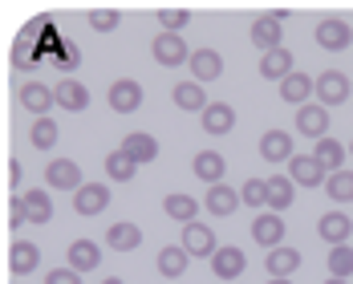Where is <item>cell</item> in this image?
Segmentation results:
<instances>
[{
    "mask_svg": "<svg viewBox=\"0 0 353 284\" xmlns=\"http://www.w3.org/2000/svg\"><path fill=\"white\" fill-rule=\"evenodd\" d=\"M325 284H350V281H341V276H333V281H325Z\"/></svg>",
    "mask_w": 353,
    "mask_h": 284,
    "instance_id": "cell-47",
    "label": "cell"
},
{
    "mask_svg": "<svg viewBox=\"0 0 353 284\" xmlns=\"http://www.w3.org/2000/svg\"><path fill=\"white\" fill-rule=\"evenodd\" d=\"M313 37H317V45L325 49V53H341V49H350V45H353V29L345 25V21H337V17L321 21Z\"/></svg>",
    "mask_w": 353,
    "mask_h": 284,
    "instance_id": "cell-4",
    "label": "cell"
},
{
    "mask_svg": "<svg viewBox=\"0 0 353 284\" xmlns=\"http://www.w3.org/2000/svg\"><path fill=\"white\" fill-rule=\"evenodd\" d=\"M296 130L301 134H309V139H329L325 130H329V110L321 106V102H309V106L296 110Z\"/></svg>",
    "mask_w": 353,
    "mask_h": 284,
    "instance_id": "cell-7",
    "label": "cell"
},
{
    "mask_svg": "<svg viewBox=\"0 0 353 284\" xmlns=\"http://www.w3.org/2000/svg\"><path fill=\"white\" fill-rule=\"evenodd\" d=\"M288 179L301 183V187H321V183H329V171H325V163H321L317 154H292Z\"/></svg>",
    "mask_w": 353,
    "mask_h": 284,
    "instance_id": "cell-2",
    "label": "cell"
},
{
    "mask_svg": "<svg viewBox=\"0 0 353 284\" xmlns=\"http://www.w3.org/2000/svg\"><path fill=\"white\" fill-rule=\"evenodd\" d=\"M90 29L114 33V29H118V12H114V8H94V12H90Z\"/></svg>",
    "mask_w": 353,
    "mask_h": 284,
    "instance_id": "cell-40",
    "label": "cell"
},
{
    "mask_svg": "<svg viewBox=\"0 0 353 284\" xmlns=\"http://www.w3.org/2000/svg\"><path fill=\"white\" fill-rule=\"evenodd\" d=\"M139 106H142V85L134 77H118L110 85V110L114 114H134Z\"/></svg>",
    "mask_w": 353,
    "mask_h": 284,
    "instance_id": "cell-6",
    "label": "cell"
},
{
    "mask_svg": "<svg viewBox=\"0 0 353 284\" xmlns=\"http://www.w3.org/2000/svg\"><path fill=\"white\" fill-rule=\"evenodd\" d=\"M45 179H49V187H57V191H77V187H85V183H81V167H77L73 159H53V163L45 167Z\"/></svg>",
    "mask_w": 353,
    "mask_h": 284,
    "instance_id": "cell-8",
    "label": "cell"
},
{
    "mask_svg": "<svg viewBox=\"0 0 353 284\" xmlns=\"http://www.w3.org/2000/svg\"><path fill=\"white\" fill-rule=\"evenodd\" d=\"M191 167H195V175L203 179L208 187H215V183H223V171H228V163H223V154H215V150H199Z\"/></svg>",
    "mask_w": 353,
    "mask_h": 284,
    "instance_id": "cell-26",
    "label": "cell"
},
{
    "mask_svg": "<svg viewBox=\"0 0 353 284\" xmlns=\"http://www.w3.org/2000/svg\"><path fill=\"white\" fill-rule=\"evenodd\" d=\"M163 212L171 215L175 223H195V212H199V203H195L191 195H183V191H171V195L163 199Z\"/></svg>",
    "mask_w": 353,
    "mask_h": 284,
    "instance_id": "cell-30",
    "label": "cell"
},
{
    "mask_svg": "<svg viewBox=\"0 0 353 284\" xmlns=\"http://www.w3.org/2000/svg\"><path fill=\"white\" fill-rule=\"evenodd\" d=\"M8 223H12V227L29 223V207H25V199H8Z\"/></svg>",
    "mask_w": 353,
    "mask_h": 284,
    "instance_id": "cell-42",
    "label": "cell"
},
{
    "mask_svg": "<svg viewBox=\"0 0 353 284\" xmlns=\"http://www.w3.org/2000/svg\"><path fill=\"white\" fill-rule=\"evenodd\" d=\"M264 268H268V276H292L296 268H301V252L296 248H272L264 256Z\"/></svg>",
    "mask_w": 353,
    "mask_h": 284,
    "instance_id": "cell-25",
    "label": "cell"
},
{
    "mask_svg": "<svg viewBox=\"0 0 353 284\" xmlns=\"http://www.w3.org/2000/svg\"><path fill=\"white\" fill-rule=\"evenodd\" d=\"M350 150H353V146H350Z\"/></svg>",
    "mask_w": 353,
    "mask_h": 284,
    "instance_id": "cell-49",
    "label": "cell"
},
{
    "mask_svg": "<svg viewBox=\"0 0 353 284\" xmlns=\"http://www.w3.org/2000/svg\"><path fill=\"white\" fill-rule=\"evenodd\" d=\"M171 98H175V106H179V110H191V114H203V110L212 106L199 81H179L175 90H171Z\"/></svg>",
    "mask_w": 353,
    "mask_h": 284,
    "instance_id": "cell-16",
    "label": "cell"
},
{
    "mask_svg": "<svg viewBox=\"0 0 353 284\" xmlns=\"http://www.w3.org/2000/svg\"><path fill=\"white\" fill-rule=\"evenodd\" d=\"M122 150L134 159V163H154L159 159V139H150V134H142V130H134V134H126V142H122Z\"/></svg>",
    "mask_w": 353,
    "mask_h": 284,
    "instance_id": "cell-28",
    "label": "cell"
},
{
    "mask_svg": "<svg viewBox=\"0 0 353 284\" xmlns=\"http://www.w3.org/2000/svg\"><path fill=\"white\" fill-rule=\"evenodd\" d=\"M292 179H284V175H272L268 179V207L272 212H284V207H292Z\"/></svg>",
    "mask_w": 353,
    "mask_h": 284,
    "instance_id": "cell-31",
    "label": "cell"
},
{
    "mask_svg": "<svg viewBox=\"0 0 353 284\" xmlns=\"http://www.w3.org/2000/svg\"><path fill=\"white\" fill-rule=\"evenodd\" d=\"M199 118H203V130H208V134H228V130L236 126V110L228 106V102H212Z\"/></svg>",
    "mask_w": 353,
    "mask_h": 284,
    "instance_id": "cell-24",
    "label": "cell"
},
{
    "mask_svg": "<svg viewBox=\"0 0 353 284\" xmlns=\"http://www.w3.org/2000/svg\"><path fill=\"white\" fill-rule=\"evenodd\" d=\"M244 268H248V256L236 244H228V248H219L212 256V272L219 281H236V276H244Z\"/></svg>",
    "mask_w": 353,
    "mask_h": 284,
    "instance_id": "cell-10",
    "label": "cell"
},
{
    "mask_svg": "<svg viewBox=\"0 0 353 284\" xmlns=\"http://www.w3.org/2000/svg\"><path fill=\"white\" fill-rule=\"evenodd\" d=\"M134 171H139V163H134L126 150H114V154L106 159V175L114 179V183H130V179H134Z\"/></svg>",
    "mask_w": 353,
    "mask_h": 284,
    "instance_id": "cell-33",
    "label": "cell"
},
{
    "mask_svg": "<svg viewBox=\"0 0 353 284\" xmlns=\"http://www.w3.org/2000/svg\"><path fill=\"white\" fill-rule=\"evenodd\" d=\"M29 139H33L37 150H53V146H57V122H53V118H37L33 130H29Z\"/></svg>",
    "mask_w": 353,
    "mask_h": 284,
    "instance_id": "cell-36",
    "label": "cell"
},
{
    "mask_svg": "<svg viewBox=\"0 0 353 284\" xmlns=\"http://www.w3.org/2000/svg\"><path fill=\"white\" fill-rule=\"evenodd\" d=\"M345 98H350V77L337 70H325L317 77V102L325 110L329 106H345Z\"/></svg>",
    "mask_w": 353,
    "mask_h": 284,
    "instance_id": "cell-3",
    "label": "cell"
},
{
    "mask_svg": "<svg viewBox=\"0 0 353 284\" xmlns=\"http://www.w3.org/2000/svg\"><path fill=\"white\" fill-rule=\"evenodd\" d=\"M102 264V252L94 240H73L70 244V268L73 272H94Z\"/></svg>",
    "mask_w": 353,
    "mask_h": 284,
    "instance_id": "cell-21",
    "label": "cell"
},
{
    "mask_svg": "<svg viewBox=\"0 0 353 284\" xmlns=\"http://www.w3.org/2000/svg\"><path fill=\"white\" fill-rule=\"evenodd\" d=\"M21 106L29 110V114H49V106H57V94L49 85H41V81H29L21 90Z\"/></svg>",
    "mask_w": 353,
    "mask_h": 284,
    "instance_id": "cell-23",
    "label": "cell"
},
{
    "mask_svg": "<svg viewBox=\"0 0 353 284\" xmlns=\"http://www.w3.org/2000/svg\"><path fill=\"white\" fill-rule=\"evenodd\" d=\"M317 232H321V240H325V244H333V248H337V244H345V240H350L353 223H350V215L329 212V215H321Z\"/></svg>",
    "mask_w": 353,
    "mask_h": 284,
    "instance_id": "cell-17",
    "label": "cell"
},
{
    "mask_svg": "<svg viewBox=\"0 0 353 284\" xmlns=\"http://www.w3.org/2000/svg\"><path fill=\"white\" fill-rule=\"evenodd\" d=\"M268 284H288V276H272V281H268Z\"/></svg>",
    "mask_w": 353,
    "mask_h": 284,
    "instance_id": "cell-46",
    "label": "cell"
},
{
    "mask_svg": "<svg viewBox=\"0 0 353 284\" xmlns=\"http://www.w3.org/2000/svg\"><path fill=\"white\" fill-rule=\"evenodd\" d=\"M106 244L114 252H134L142 244V227L139 223H110L106 227Z\"/></svg>",
    "mask_w": 353,
    "mask_h": 284,
    "instance_id": "cell-22",
    "label": "cell"
},
{
    "mask_svg": "<svg viewBox=\"0 0 353 284\" xmlns=\"http://www.w3.org/2000/svg\"><path fill=\"white\" fill-rule=\"evenodd\" d=\"M150 53H154L159 65H191V49H187V41L179 33H159Z\"/></svg>",
    "mask_w": 353,
    "mask_h": 284,
    "instance_id": "cell-1",
    "label": "cell"
},
{
    "mask_svg": "<svg viewBox=\"0 0 353 284\" xmlns=\"http://www.w3.org/2000/svg\"><path fill=\"white\" fill-rule=\"evenodd\" d=\"M183 248L191 252V256H208V260H212L215 252V236H212V227H208V223H187V227H183Z\"/></svg>",
    "mask_w": 353,
    "mask_h": 284,
    "instance_id": "cell-12",
    "label": "cell"
},
{
    "mask_svg": "<svg viewBox=\"0 0 353 284\" xmlns=\"http://www.w3.org/2000/svg\"><path fill=\"white\" fill-rule=\"evenodd\" d=\"M25 207H29V223H49V219H53V199H49V191H25Z\"/></svg>",
    "mask_w": 353,
    "mask_h": 284,
    "instance_id": "cell-32",
    "label": "cell"
},
{
    "mask_svg": "<svg viewBox=\"0 0 353 284\" xmlns=\"http://www.w3.org/2000/svg\"><path fill=\"white\" fill-rule=\"evenodd\" d=\"M240 195H244L248 207H264V203H268V179H248Z\"/></svg>",
    "mask_w": 353,
    "mask_h": 284,
    "instance_id": "cell-39",
    "label": "cell"
},
{
    "mask_svg": "<svg viewBox=\"0 0 353 284\" xmlns=\"http://www.w3.org/2000/svg\"><path fill=\"white\" fill-rule=\"evenodd\" d=\"M187 264H191V252L187 248H175V244H171V248L159 252V272H163L167 281H179V276L187 272Z\"/></svg>",
    "mask_w": 353,
    "mask_h": 284,
    "instance_id": "cell-29",
    "label": "cell"
},
{
    "mask_svg": "<svg viewBox=\"0 0 353 284\" xmlns=\"http://www.w3.org/2000/svg\"><path fill=\"white\" fill-rule=\"evenodd\" d=\"M45 284H81V272H73V268H53Z\"/></svg>",
    "mask_w": 353,
    "mask_h": 284,
    "instance_id": "cell-43",
    "label": "cell"
},
{
    "mask_svg": "<svg viewBox=\"0 0 353 284\" xmlns=\"http://www.w3.org/2000/svg\"><path fill=\"white\" fill-rule=\"evenodd\" d=\"M49 61H53L57 70H73V65H77V53H73V49H65V53H57V57H49Z\"/></svg>",
    "mask_w": 353,
    "mask_h": 284,
    "instance_id": "cell-44",
    "label": "cell"
},
{
    "mask_svg": "<svg viewBox=\"0 0 353 284\" xmlns=\"http://www.w3.org/2000/svg\"><path fill=\"white\" fill-rule=\"evenodd\" d=\"M325 195L337 199V203H350L353 199V171H333L329 183H325Z\"/></svg>",
    "mask_w": 353,
    "mask_h": 284,
    "instance_id": "cell-34",
    "label": "cell"
},
{
    "mask_svg": "<svg viewBox=\"0 0 353 284\" xmlns=\"http://www.w3.org/2000/svg\"><path fill=\"white\" fill-rule=\"evenodd\" d=\"M260 159H264V163H292V134L268 130V134L260 139Z\"/></svg>",
    "mask_w": 353,
    "mask_h": 284,
    "instance_id": "cell-13",
    "label": "cell"
},
{
    "mask_svg": "<svg viewBox=\"0 0 353 284\" xmlns=\"http://www.w3.org/2000/svg\"><path fill=\"white\" fill-rule=\"evenodd\" d=\"M191 73H195V81H215L223 73V57L215 49H195L191 53Z\"/></svg>",
    "mask_w": 353,
    "mask_h": 284,
    "instance_id": "cell-27",
    "label": "cell"
},
{
    "mask_svg": "<svg viewBox=\"0 0 353 284\" xmlns=\"http://www.w3.org/2000/svg\"><path fill=\"white\" fill-rule=\"evenodd\" d=\"M37 264H41V248H37V244H29V240H17V244H12V252H8V268H12L17 276H29Z\"/></svg>",
    "mask_w": 353,
    "mask_h": 284,
    "instance_id": "cell-20",
    "label": "cell"
},
{
    "mask_svg": "<svg viewBox=\"0 0 353 284\" xmlns=\"http://www.w3.org/2000/svg\"><path fill=\"white\" fill-rule=\"evenodd\" d=\"M240 199H244V195H240L236 187L215 183L212 191H208V199H203V203H208V212H212V215H232L236 207H240Z\"/></svg>",
    "mask_w": 353,
    "mask_h": 284,
    "instance_id": "cell-19",
    "label": "cell"
},
{
    "mask_svg": "<svg viewBox=\"0 0 353 284\" xmlns=\"http://www.w3.org/2000/svg\"><path fill=\"white\" fill-rule=\"evenodd\" d=\"M102 284H122V281H118V276H110V281H102Z\"/></svg>",
    "mask_w": 353,
    "mask_h": 284,
    "instance_id": "cell-48",
    "label": "cell"
},
{
    "mask_svg": "<svg viewBox=\"0 0 353 284\" xmlns=\"http://www.w3.org/2000/svg\"><path fill=\"white\" fill-rule=\"evenodd\" d=\"M313 154H317L321 163H325V171H341V159H345V146L337 139H321L313 146Z\"/></svg>",
    "mask_w": 353,
    "mask_h": 284,
    "instance_id": "cell-35",
    "label": "cell"
},
{
    "mask_svg": "<svg viewBox=\"0 0 353 284\" xmlns=\"http://www.w3.org/2000/svg\"><path fill=\"white\" fill-rule=\"evenodd\" d=\"M252 240L260 244V248H281V240H284V219L281 212H264V215H256L252 219Z\"/></svg>",
    "mask_w": 353,
    "mask_h": 284,
    "instance_id": "cell-5",
    "label": "cell"
},
{
    "mask_svg": "<svg viewBox=\"0 0 353 284\" xmlns=\"http://www.w3.org/2000/svg\"><path fill=\"white\" fill-rule=\"evenodd\" d=\"M21 175H25V171H21V163H17V159H12V163H8V183H12V187H17V183H21Z\"/></svg>",
    "mask_w": 353,
    "mask_h": 284,
    "instance_id": "cell-45",
    "label": "cell"
},
{
    "mask_svg": "<svg viewBox=\"0 0 353 284\" xmlns=\"http://www.w3.org/2000/svg\"><path fill=\"white\" fill-rule=\"evenodd\" d=\"M329 272H333V276H341V281H350V276H353V248L337 244V248L329 252Z\"/></svg>",
    "mask_w": 353,
    "mask_h": 284,
    "instance_id": "cell-38",
    "label": "cell"
},
{
    "mask_svg": "<svg viewBox=\"0 0 353 284\" xmlns=\"http://www.w3.org/2000/svg\"><path fill=\"white\" fill-rule=\"evenodd\" d=\"M187 21H191V12H187V8H163V12H159V25H163L167 33H179Z\"/></svg>",
    "mask_w": 353,
    "mask_h": 284,
    "instance_id": "cell-41",
    "label": "cell"
},
{
    "mask_svg": "<svg viewBox=\"0 0 353 284\" xmlns=\"http://www.w3.org/2000/svg\"><path fill=\"white\" fill-rule=\"evenodd\" d=\"M292 53L288 49H272V53H264L260 57V77H268V81H284V77H292Z\"/></svg>",
    "mask_w": 353,
    "mask_h": 284,
    "instance_id": "cell-15",
    "label": "cell"
},
{
    "mask_svg": "<svg viewBox=\"0 0 353 284\" xmlns=\"http://www.w3.org/2000/svg\"><path fill=\"white\" fill-rule=\"evenodd\" d=\"M106 203H110V191L102 183H85V187L73 191V212L77 215H98L106 212Z\"/></svg>",
    "mask_w": 353,
    "mask_h": 284,
    "instance_id": "cell-11",
    "label": "cell"
},
{
    "mask_svg": "<svg viewBox=\"0 0 353 284\" xmlns=\"http://www.w3.org/2000/svg\"><path fill=\"white\" fill-rule=\"evenodd\" d=\"M57 106L70 110V114H81V110L90 106V90L81 85V81H73V77H65V81H57Z\"/></svg>",
    "mask_w": 353,
    "mask_h": 284,
    "instance_id": "cell-14",
    "label": "cell"
},
{
    "mask_svg": "<svg viewBox=\"0 0 353 284\" xmlns=\"http://www.w3.org/2000/svg\"><path fill=\"white\" fill-rule=\"evenodd\" d=\"M281 21H284V12H276V17H260L256 25H252V45L260 49V53H272V49H281Z\"/></svg>",
    "mask_w": 353,
    "mask_h": 284,
    "instance_id": "cell-9",
    "label": "cell"
},
{
    "mask_svg": "<svg viewBox=\"0 0 353 284\" xmlns=\"http://www.w3.org/2000/svg\"><path fill=\"white\" fill-rule=\"evenodd\" d=\"M309 94H317V81H313L309 73H292V77H284L281 81V98L284 102H292V106H305Z\"/></svg>",
    "mask_w": 353,
    "mask_h": 284,
    "instance_id": "cell-18",
    "label": "cell"
},
{
    "mask_svg": "<svg viewBox=\"0 0 353 284\" xmlns=\"http://www.w3.org/2000/svg\"><path fill=\"white\" fill-rule=\"evenodd\" d=\"M12 65H17V70H33V65H41V49H37L29 37H21V41L12 45Z\"/></svg>",
    "mask_w": 353,
    "mask_h": 284,
    "instance_id": "cell-37",
    "label": "cell"
}]
</instances>
